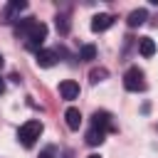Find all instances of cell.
<instances>
[{"label": "cell", "instance_id": "obj_1", "mask_svg": "<svg viewBox=\"0 0 158 158\" xmlns=\"http://www.w3.org/2000/svg\"><path fill=\"white\" fill-rule=\"evenodd\" d=\"M42 121H37V118H30V121H25L22 126H20V131H17V141L25 146V148H30V146H35V141L42 136Z\"/></svg>", "mask_w": 158, "mask_h": 158}, {"label": "cell", "instance_id": "obj_2", "mask_svg": "<svg viewBox=\"0 0 158 158\" xmlns=\"http://www.w3.org/2000/svg\"><path fill=\"white\" fill-rule=\"evenodd\" d=\"M44 40H47V25L44 22H35L32 30L27 32V37H25V47L32 49V52H40V47L44 44Z\"/></svg>", "mask_w": 158, "mask_h": 158}, {"label": "cell", "instance_id": "obj_3", "mask_svg": "<svg viewBox=\"0 0 158 158\" xmlns=\"http://www.w3.org/2000/svg\"><path fill=\"white\" fill-rule=\"evenodd\" d=\"M123 86L128 91H143L146 89V81H143V72L138 67H131L126 74H123Z\"/></svg>", "mask_w": 158, "mask_h": 158}, {"label": "cell", "instance_id": "obj_4", "mask_svg": "<svg viewBox=\"0 0 158 158\" xmlns=\"http://www.w3.org/2000/svg\"><path fill=\"white\" fill-rule=\"evenodd\" d=\"M91 126H96V128H101V131H114V128H116L114 121H111V114H109V111H94V116H91Z\"/></svg>", "mask_w": 158, "mask_h": 158}, {"label": "cell", "instance_id": "obj_5", "mask_svg": "<svg viewBox=\"0 0 158 158\" xmlns=\"http://www.w3.org/2000/svg\"><path fill=\"white\" fill-rule=\"evenodd\" d=\"M35 62H37V67H42V69H49V67L57 64V52H54V49H40V52L35 54Z\"/></svg>", "mask_w": 158, "mask_h": 158}, {"label": "cell", "instance_id": "obj_6", "mask_svg": "<svg viewBox=\"0 0 158 158\" xmlns=\"http://www.w3.org/2000/svg\"><path fill=\"white\" fill-rule=\"evenodd\" d=\"M59 96H62V99H67V101L77 99V96H79V84H77V81H72V79L59 81Z\"/></svg>", "mask_w": 158, "mask_h": 158}, {"label": "cell", "instance_id": "obj_7", "mask_svg": "<svg viewBox=\"0 0 158 158\" xmlns=\"http://www.w3.org/2000/svg\"><path fill=\"white\" fill-rule=\"evenodd\" d=\"M111 25H114V17H111L109 12H99V15L91 17V30H94V32H104V30H109Z\"/></svg>", "mask_w": 158, "mask_h": 158}, {"label": "cell", "instance_id": "obj_8", "mask_svg": "<svg viewBox=\"0 0 158 158\" xmlns=\"http://www.w3.org/2000/svg\"><path fill=\"white\" fill-rule=\"evenodd\" d=\"M64 118H67V126H69L72 131H79V126H81V111H79V109L69 106V109L64 111Z\"/></svg>", "mask_w": 158, "mask_h": 158}, {"label": "cell", "instance_id": "obj_9", "mask_svg": "<svg viewBox=\"0 0 158 158\" xmlns=\"http://www.w3.org/2000/svg\"><path fill=\"white\" fill-rule=\"evenodd\" d=\"M146 20H148V12H146L143 7H138V10H133V12L128 15L126 22H128V27H138V25H143Z\"/></svg>", "mask_w": 158, "mask_h": 158}, {"label": "cell", "instance_id": "obj_10", "mask_svg": "<svg viewBox=\"0 0 158 158\" xmlns=\"http://www.w3.org/2000/svg\"><path fill=\"white\" fill-rule=\"evenodd\" d=\"M138 52H141L143 57H153V54H156V42H153L151 37H141V40H138Z\"/></svg>", "mask_w": 158, "mask_h": 158}, {"label": "cell", "instance_id": "obj_11", "mask_svg": "<svg viewBox=\"0 0 158 158\" xmlns=\"http://www.w3.org/2000/svg\"><path fill=\"white\" fill-rule=\"evenodd\" d=\"M104 136H106V131H101V128L91 126V128H89V133H86V143H89V146H99V143H104Z\"/></svg>", "mask_w": 158, "mask_h": 158}, {"label": "cell", "instance_id": "obj_12", "mask_svg": "<svg viewBox=\"0 0 158 158\" xmlns=\"http://www.w3.org/2000/svg\"><path fill=\"white\" fill-rule=\"evenodd\" d=\"M35 22H37L35 17H27V20H22V22L15 27V35H17V37H20V35H22V37H27V32L32 30V25H35Z\"/></svg>", "mask_w": 158, "mask_h": 158}, {"label": "cell", "instance_id": "obj_13", "mask_svg": "<svg viewBox=\"0 0 158 158\" xmlns=\"http://www.w3.org/2000/svg\"><path fill=\"white\" fill-rule=\"evenodd\" d=\"M96 57V47L94 44H84L81 49H79V59L81 62H89V59H94Z\"/></svg>", "mask_w": 158, "mask_h": 158}, {"label": "cell", "instance_id": "obj_14", "mask_svg": "<svg viewBox=\"0 0 158 158\" xmlns=\"http://www.w3.org/2000/svg\"><path fill=\"white\" fill-rule=\"evenodd\" d=\"M109 77V72L104 69V67H99V69H91L89 72V79H91V84H99V81H104Z\"/></svg>", "mask_w": 158, "mask_h": 158}, {"label": "cell", "instance_id": "obj_15", "mask_svg": "<svg viewBox=\"0 0 158 158\" xmlns=\"http://www.w3.org/2000/svg\"><path fill=\"white\" fill-rule=\"evenodd\" d=\"M25 7H27V2H25V0H12V2L7 5V12H5V15L10 17V12H20V10H25Z\"/></svg>", "mask_w": 158, "mask_h": 158}, {"label": "cell", "instance_id": "obj_16", "mask_svg": "<svg viewBox=\"0 0 158 158\" xmlns=\"http://www.w3.org/2000/svg\"><path fill=\"white\" fill-rule=\"evenodd\" d=\"M57 30H59L62 35L69 32V17H67V15H57Z\"/></svg>", "mask_w": 158, "mask_h": 158}, {"label": "cell", "instance_id": "obj_17", "mask_svg": "<svg viewBox=\"0 0 158 158\" xmlns=\"http://www.w3.org/2000/svg\"><path fill=\"white\" fill-rule=\"evenodd\" d=\"M37 158H54V151H52V148H47V151H42Z\"/></svg>", "mask_w": 158, "mask_h": 158}, {"label": "cell", "instance_id": "obj_18", "mask_svg": "<svg viewBox=\"0 0 158 158\" xmlns=\"http://www.w3.org/2000/svg\"><path fill=\"white\" fill-rule=\"evenodd\" d=\"M0 94H5V81H2V77H0Z\"/></svg>", "mask_w": 158, "mask_h": 158}, {"label": "cell", "instance_id": "obj_19", "mask_svg": "<svg viewBox=\"0 0 158 158\" xmlns=\"http://www.w3.org/2000/svg\"><path fill=\"white\" fill-rule=\"evenodd\" d=\"M86 158H101V156H96V153H91V156H86Z\"/></svg>", "mask_w": 158, "mask_h": 158}, {"label": "cell", "instance_id": "obj_20", "mask_svg": "<svg viewBox=\"0 0 158 158\" xmlns=\"http://www.w3.org/2000/svg\"><path fill=\"white\" fill-rule=\"evenodd\" d=\"M2 64H5V59H2V54H0V67H2Z\"/></svg>", "mask_w": 158, "mask_h": 158}]
</instances>
